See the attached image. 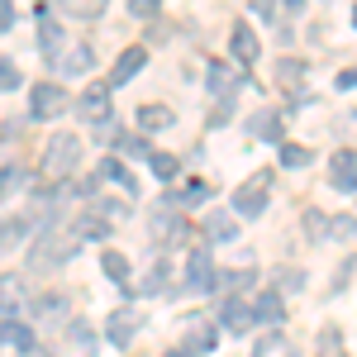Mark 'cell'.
Here are the masks:
<instances>
[{"label":"cell","mask_w":357,"mask_h":357,"mask_svg":"<svg viewBox=\"0 0 357 357\" xmlns=\"http://www.w3.org/2000/svg\"><path fill=\"white\" fill-rule=\"evenodd\" d=\"M100 176H110V181H119V191L134 195V176L124 172V162H100Z\"/></svg>","instance_id":"d6a6232c"},{"label":"cell","mask_w":357,"mask_h":357,"mask_svg":"<svg viewBox=\"0 0 357 357\" xmlns=\"http://www.w3.org/2000/svg\"><path fill=\"white\" fill-rule=\"evenodd\" d=\"M267 191H272V172H257V176H248L243 186L234 191V215H243V220L262 215V210H267Z\"/></svg>","instance_id":"3957f363"},{"label":"cell","mask_w":357,"mask_h":357,"mask_svg":"<svg viewBox=\"0 0 357 357\" xmlns=\"http://www.w3.org/2000/svg\"><path fill=\"white\" fill-rule=\"evenodd\" d=\"M24 186H29L24 167H0V200H5V195H20Z\"/></svg>","instance_id":"d4e9b609"},{"label":"cell","mask_w":357,"mask_h":357,"mask_svg":"<svg viewBox=\"0 0 357 357\" xmlns=\"http://www.w3.org/2000/svg\"><path fill=\"white\" fill-rule=\"evenodd\" d=\"M67 338H72V348H77V353H96V329H91V324H86V319H72V324H67Z\"/></svg>","instance_id":"603a6c76"},{"label":"cell","mask_w":357,"mask_h":357,"mask_svg":"<svg viewBox=\"0 0 357 357\" xmlns=\"http://www.w3.org/2000/svg\"><path fill=\"white\" fill-rule=\"evenodd\" d=\"M186 220H176L172 210H162V215H153V243H162V248H176V243H186Z\"/></svg>","instance_id":"8fae6325"},{"label":"cell","mask_w":357,"mask_h":357,"mask_svg":"<svg viewBox=\"0 0 357 357\" xmlns=\"http://www.w3.org/2000/svg\"><path fill=\"white\" fill-rule=\"evenodd\" d=\"M72 229H77V238H91V243L110 238V220H100V215H82V220L72 224Z\"/></svg>","instance_id":"7402d4cb"},{"label":"cell","mask_w":357,"mask_h":357,"mask_svg":"<svg viewBox=\"0 0 357 357\" xmlns=\"http://www.w3.org/2000/svg\"><path fill=\"white\" fill-rule=\"evenodd\" d=\"M0 348H15V353H33L38 343H33V329H24L20 319H10V324H0Z\"/></svg>","instance_id":"2e32d148"},{"label":"cell","mask_w":357,"mask_h":357,"mask_svg":"<svg viewBox=\"0 0 357 357\" xmlns=\"http://www.w3.org/2000/svg\"><path fill=\"white\" fill-rule=\"evenodd\" d=\"M353 86H357V67L353 72H338V91H353Z\"/></svg>","instance_id":"f6af8a7d"},{"label":"cell","mask_w":357,"mask_h":357,"mask_svg":"<svg viewBox=\"0 0 357 357\" xmlns=\"http://www.w3.org/2000/svg\"><path fill=\"white\" fill-rule=\"evenodd\" d=\"M167 357H191V353H186V348H181V353H167Z\"/></svg>","instance_id":"7dc6e473"},{"label":"cell","mask_w":357,"mask_h":357,"mask_svg":"<svg viewBox=\"0 0 357 357\" xmlns=\"http://www.w3.org/2000/svg\"><path fill=\"white\" fill-rule=\"evenodd\" d=\"M276 281H281V291H301V272H296V267H281Z\"/></svg>","instance_id":"7bdbcfd3"},{"label":"cell","mask_w":357,"mask_h":357,"mask_svg":"<svg viewBox=\"0 0 357 357\" xmlns=\"http://www.w3.org/2000/svg\"><path fill=\"white\" fill-rule=\"evenodd\" d=\"M215 276H220V267L210 262V248L205 243L191 248V257H186V286H191L195 296H200V291H215Z\"/></svg>","instance_id":"5b68a950"},{"label":"cell","mask_w":357,"mask_h":357,"mask_svg":"<svg viewBox=\"0 0 357 357\" xmlns=\"http://www.w3.org/2000/svg\"><path fill=\"white\" fill-rule=\"evenodd\" d=\"M62 310H67V301H62V296H43V301L33 305V314H38V319H57Z\"/></svg>","instance_id":"e575fe53"},{"label":"cell","mask_w":357,"mask_h":357,"mask_svg":"<svg viewBox=\"0 0 357 357\" xmlns=\"http://www.w3.org/2000/svg\"><path fill=\"white\" fill-rule=\"evenodd\" d=\"M15 24V10H10V5H0V29H10Z\"/></svg>","instance_id":"bcb514c9"},{"label":"cell","mask_w":357,"mask_h":357,"mask_svg":"<svg viewBox=\"0 0 357 357\" xmlns=\"http://www.w3.org/2000/svg\"><path fill=\"white\" fill-rule=\"evenodd\" d=\"M91 67H96V53H91L86 43H77L72 53L57 57V72H67V77H82V72H91Z\"/></svg>","instance_id":"e0dca14e"},{"label":"cell","mask_w":357,"mask_h":357,"mask_svg":"<svg viewBox=\"0 0 357 357\" xmlns=\"http://www.w3.org/2000/svg\"><path fill=\"white\" fill-rule=\"evenodd\" d=\"M238 86H243V77H234V72H229L224 62H215V67H210V91L220 96V105H234Z\"/></svg>","instance_id":"5bb4252c"},{"label":"cell","mask_w":357,"mask_h":357,"mask_svg":"<svg viewBox=\"0 0 357 357\" xmlns=\"http://www.w3.org/2000/svg\"><path fill=\"white\" fill-rule=\"evenodd\" d=\"M100 267H105V276H110V281H119V286H129V257H124V252H114V248H105Z\"/></svg>","instance_id":"cb8c5ba5"},{"label":"cell","mask_w":357,"mask_h":357,"mask_svg":"<svg viewBox=\"0 0 357 357\" xmlns=\"http://www.w3.org/2000/svg\"><path fill=\"white\" fill-rule=\"evenodd\" d=\"M148 67V48L143 43H134V48H124V53L114 57V82L110 86H124V82H134L138 72Z\"/></svg>","instance_id":"7c38bea8"},{"label":"cell","mask_w":357,"mask_h":357,"mask_svg":"<svg viewBox=\"0 0 357 357\" xmlns=\"http://www.w3.org/2000/svg\"><path fill=\"white\" fill-rule=\"evenodd\" d=\"M329 181L338 191H357V153L353 148H338L329 158Z\"/></svg>","instance_id":"9c48e42d"},{"label":"cell","mask_w":357,"mask_h":357,"mask_svg":"<svg viewBox=\"0 0 357 357\" xmlns=\"http://www.w3.org/2000/svg\"><path fill=\"white\" fill-rule=\"evenodd\" d=\"M210 348H215V329H210V324H195L191 329V338H186V353H210Z\"/></svg>","instance_id":"f546056e"},{"label":"cell","mask_w":357,"mask_h":357,"mask_svg":"<svg viewBox=\"0 0 357 357\" xmlns=\"http://www.w3.org/2000/svg\"><path fill=\"white\" fill-rule=\"evenodd\" d=\"M319 357H343V353H338V329L319 333Z\"/></svg>","instance_id":"f35d334b"},{"label":"cell","mask_w":357,"mask_h":357,"mask_svg":"<svg viewBox=\"0 0 357 357\" xmlns=\"http://www.w3.org/2000/svg\"><path fill=\"white\" fill-rule=\"evenodd\" d=\"M248 281H252V272H220V276H215V291H229V296H238Z\"/></svg>","instance_id":"1f68e13d"},{"label":"cell","mask_w":357,"mask_h":357,"mask_svg":"<svg viewBox=\"0 0 357 357\" xmlns=\"http://www.w3.org/2000/svg\"><path fill=\"white\" fill-rule=\"evenodd\" d=\"M252 324H257L252 305H248V301H238V296H224V305H220V329H229V333H243V329H252Z\"/></svg>","instance_id":"52a82bcc"},{"label":"cell","mask_w":357,"mask_h":357,"mask_svg":"<svg viewBox=\"0 0 357 357\" xmlns=\"http://www.w3.org/2000/svg\"><path fill=\"white\" fill-rule=\"evenodd\" d=\"M276 348H286V343H281V338H276V333H272V338H262V343L252 348V357H272Z\"/></svg>","instance_id":"ee69618b"},{"label":"cell","mask_w":357,"mask_h":357,"mask_svg":"<svg viewBox=\"0 0 357 357\" xmlns=\"http://www.w3.org/2000/svg\"><path fill=\"white\" fill-rule=\"evenodd\" d=\"M77 248H82L77 229H48V234L33 243V252H29V272H53V267H62V262L77 257Z\"/></svg>","instance_id":"6da1fadb"},{"label":"cell","mask_w":357,"mask_h":357,"mask_svg":"<svg viewBox=\"0 0 357 357\" xmlns=\"http://www.w3.org/2000/svg\"><path fill=\"white\" fill-rule=\"evenodd\" d=\"M252 314H257L262 324H281V319H286V305H281V296H276V291H262V296H257V305H252Z\"/></svg>","instance_id":"ffe728a7"},{"label":"cell","mask_w":357,"mask_h":357,"mask_svg":"<svg viewBox=\"0 0 357 357\" xmlns=\"http://www.w3.org/2000/svg\"><path fill=\"white\" fill-rule=\"evenodd\" d=\"M77 110H82V119H91L96 129H110V82H91L82 91V100H77Z\"/></svg>","instance_id":"277c9868"},{"label":"cell","mask_w":357,"mask_h":357,"mask_svg":"<svg viewBox=\"0 0 357 357\" xmlns=\"http://www.w3.org/2000/svg\"><path fill=\"white\" fill-rule=\"evenodd\" d=\"M15 314H24V276H0V324H10Z\"/></svg>","instance_id":"ba28073f"},{"label":"cell","mask_w":357,"mask_h":357,"mask_svg":"<svg viewBox=\"0 0 357 357\" xmlns=\"http://www.w3.org/2000/svg\"><path fill=\"white\" fill-rule=\"evenodd\" d=\"M138 124L153 134V129H167V124H176V119H172V110H167V105H143V110H138Z\"/></svg>","instance_id":"484cf974"},{"label":"cell","mask_w":357,"mask_h":357,"mask_svg":"<svg viewBox=\"0 0 357 357\" xmlns=\"http://www.w3.org/2000/svg\"><path fill=\"white\" fill-rule=\"evenodd\" d=\"M305 162H310V153L301 143H281V167H305Z\"/></svg>","instance_id":"d590c367"},{"label":"cell","mask_w":357,"mask_h":357,"mask_svg":"<svg viewBox=\"0 0 357 357\" xmlns=\"http://www.w3.org/2000/svg\"><path fill=\"white\" fill-rule=\"evenodd\" d=\"M353 29H357V10H353Z\"/></svg>","instance_id":"c3c4849f"},{"label":"cell","mask_w":357,"mask_h":357,"mask_svg":"<svg viewBox=\"0 0 357 357\" xmlns=\"http://www.w3.org/2000/svg\"><path fill=\"white\" fill-rule=\"evenodd\" d=\"M105 333H110L114 348H129V338L138 333V310H114L110 324H105Z\"/></svg>","instance_id":"4fadbf2b"},{"label":"cell","mask_w":357,"mask_h":357,"mask_svg":"<svg viewBox=\"0 0 357 357\" xmlns=\"http://www.w3.org/2000/svg\"><path fill=\"white\" fill-rule=\"evenodd\" d=\"M205 195H210V186H205V181H191V186L181 191V200H186V205H200Z\"/></svg>","instance_id":"60d3db41"},{"label":"cell","mask_w":357,"mask_h":357,"mask_svg":"<svg viewBox=\"0 0 357 357\" xmlns=\"http://www.w3.org/2000/svg\"><path fill=\"white\" fill-rule=\"evenodd\" d=\"M82 162V138L77 134H53L48 138V148H43V176H53V181H67L72 172Z\"/></svg>","instance_id":"7a4b0ae2"},{"label":"cell","mask_w":357,"mask_h":357,"mask_svg":"<svg viewBox=\"0 0 357 357\" xmlns=\"http://www.w3.org/2000/svg\"><path fill=\"white\" fill-rule=\"evenodd\" d=\"M252 134H257V138H272V143H276V138H281V114L257 110V114H252Z\"/></svg>","instance_id":"4316f807"},{"label":"cell","mask_w":357,"mask_h":357,"mask_svg":"<svg viewBox=\"0 0 357 357\" xmlns=\"http://www.w3.org/2000/svg\"><path fill=\"white\" fill-rule=\"evenodd\" d=\"M62 105H67V96H62V86H57V82H38V86H33V96H29L33 119H53V114H62Z\"/></svg>","instance_id":"8992f818"},{"label":"cell","mask_w":357,"mask_h":357,"mask_svg":"<svg viewBox=\"0 0 357 357\" xmlns=\"http://www.w3.org/2000/svg\"><path fill=\"white\" fill-rule=\"evenodd\" d=\"M148 167H153V176H158V181H172V176L181 172L176 153H153V158H148Z\"/></svg>","instance_id":"83f0119b"},{"label":"cell","mask_w":357,"mask_h":357,"mask_svg":"<svg viewBox=\"0 0 357 357\" xmlns=\"http://www.w3.org/2000/svg\"><path fill=\"white\" fill-rule=\"evenodd\" d=\"M276 82L286 86V91H301V82H305V62H301V57H281V62H276Z\"/></svg>","instance_id":"44dd1931"},{"label":"cell","mask_w":357,"mask_h":357,"mask_svg":"<svg viewBox=\"0 0 357 357\" xmlns=\"http://www.w3.org/2000/svg\"><path fill=\"white\" fill-rule=\"evenodd\" d=\"M15 86H20V67L0 57V91H15Z\"/></svg>","instance_id":"74e56055"},{"label":"cell","mask_w":357,"mask_h":357,"mask_svg":"<svg viewBox=\"0 0 357 357\" xmlns=\"http://www.w3.org/2000/svg\"><path fill=\"white\" fill-rule=\"evenodd\" d=\"M305 238H310V243H319V238H329V220H324L319 210H305Z\"/></svg>","instance_id":"4dcf8cb0"},{"label":"cell","mask_w":357,"mask_h":357,"mask_svg":"<svg viewBox=\"0 0 357 357\" xmlns=\"http://www.w3.org/2000/svg\"><path fill=\"white\" fill-rule=\"evenodd\" d=\"M205 234H210L215 243L234 238V234H238V220H234V210H210V215H205Z\"/></svg>","instance_id":"ac0fdd59"},{"label":"cell","mask_w":357,"mask_h":357,"mask_svg":"<svg viewBox=\"0 0 357 357\" xmlns=\"http://www.w3.org/2000/svg\"><path fill=\"white\" fill-rule=\"evenodd\" d=\"M114 148H119V153H134V158H153V153L143 148V138H134V134H119V138H114Z\"/></svg>","instance_id":"8d00e7d4"},{"label":"cell","mask_w":357,"mask_h":357,"mask_svg":"<svg viewBox=\"0 0 357 357\" xmlns=\"http://www.w3.org/2000/svg\"><path fill=\"white\" fill-rule=\"evenodd\" d=\"M229 43H234V57H238L243 67L257 62V33H252L248 24H234V38H229Z\"/></svg>","instance_id":"d6986e66"},{"label":"cell","mask_w":357,"mask_h":357,"mask_svg":"<svg viewBox=\"0 0 357 357\" xmlns=\"http://www.w3.org/2000/svg\"><path fill=\"white\" fill-rule=\"evenodd\" d=\"M29 229H33V215H10V220L0 224V252H15V248L24 243Z\"/></svg>","instance_id":"9a60e30c"},{"label":"cell","mask_w":357,"mask_h":357,"mask_svg":"<svg viewBox=\"0 0 357 357\" xmlns=\"http://www.w3.org/2000/svg\"><path fill=\"white\" fill-rule=\"evenodd\" d=\"M114 215L124 220L129 215V200H100V220H114Z\"/></svg>","instance_id":"ab89813d"},{"label":"cell","mask_w":357,"mask_h":357,"mask_svg":"<svg viewBox=\"0 0 357 357\" xmlns=\"http://www.w3.org/2000/svg\"><path fill=\"white\" fill-rule=\"evenodd\" d=\"M129 10H134L138 20H153L158 15V0H129Z\"/></svg>","instance_id":"b9f144b4"},{"label":"cell","mask_w":357,"mask_h":357,"mask_svg":"<svg viewBox=\"0 0 357 357\" xmlns=\"http://www.w3.org/2000/svg\"><path fill=\"white\" fill-rule=\"evenodd\" d=\"M329 238L353 243V238H357V215H333V220H329Z\"/></svg>","instance_id":"f1b7e54d"},{"label":"cell","mask_w":357,"mask_h":357,"mask_svg":"<svg viewBox=\"0 0 357 357\" xmlns=\"http://www.w3.org/2000/svg\"><path fill=\"white\" fill-rule=\"evenodd\" d=\"M33 15H38V48H43V57H53V62H57V57H62V43H67V38H62L57 20L48 15V5H38Z\"/></svg>","instance_id":"30bf717a"},{"label":"cell","mask_w":357,"mask_h":357,"mask_svg":"<svg viewBox=\"0 0 357 357\" xmlns=\"http://www.w3.org/2000/svg\"><path fill=\"white\" fill-rule=\"evenodd\" d=\"M138 291H143V296H153V291H167V262H158L153 272L143 276V286H138Z\"/></svg>","instance_id":"836d02e7"}]
</instances>
